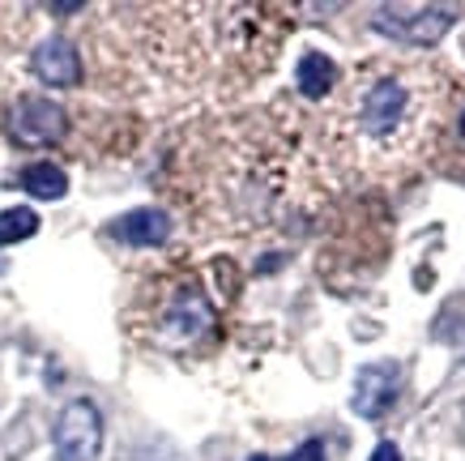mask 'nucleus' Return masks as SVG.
<instances>
[{"mask_svg":"<svg viewBox=\"0 0 465 461\" xmlns=\"http://www.w3.org/2000/svg\"><path fill=\"white\" fill-rule=\"evenodd\" d=\"M376 30L406 47H431L457 26L452 5H381L376 9Z\"/></svg>","mask_w":465,"mask_h":461,"instance_id":"nucleus-3","label":"nucleus"},{"mask_svg":"<svg viewBox=\"0 0 465 461\" xmlns=\"http://www.w3.org/2000/svg\"><path fill=\"white\" fill-rule=\"evenodd\" d=\"M371 461H401V453H397L393 440H381V445H376V453H371Z\"/></svg>","mask_w":465,"mask_h":461,"instance_id":"nucleus-14","label":"nucleus"},{"mask_svg":"<svg viewBox=\"0 0 465 461\" xmlns=\"http://www.w3.org/2000/svg\"><path fill=\"white\" fill-rule=\"evenodd\" d=\"M248 461H269V457H261V453H256V457H248Z\"/></svg>","mask_w":465,"mask_h":461,"instance_id":"nucleus-16","label":"nucleus"},{"mask_svg":"<svg viewBox=\"0 0 465 461\" xmlns=\"http://www.w3.org/2000/svg\"><path fill=\"white\" fill-rule=\"evenodd\" d=\"M397 389H401V364L397 359H381V364H367L359 376H354V415L359 419H384L389 406L397 402Z\"/></svg>","mask_w":465,"mask_h":461,"instance_id":"nucleus-6","label":"nucleus"},{"mask_svg":"<svg viewBox=\"0 0 465 461\" xmlns=\"http://www.w3.org/2000/svg\"><path fill=\"white\" fill-rule=\"evenodd\" d=\"M291 461H324L321 440H308V445H299L295 453H291Z\"/></svg>","mask_w":465,"mask_h":461,"instance_id":"nucleus-13","label":"nucleus"},{"mask_svg":"<svg viewBox=\"0 0 465 461\" xmlns=\"http://www.w3.org/2000/svg\"><path fill=\"white\" fill-rule=\"evenodd\" d=\"M137 461H183L175 448L167 445V440H150V445H142V453H137Z\"/></svg>","mask_w":465,"mask_h":461,"instance_id":"nucleus-12","label":"nucleus"},{"mask_svg":"<svg viewBox=\"0 0 465 461\" xmlns=\"http://www.w3.org/2000/svg\"><path fill=\"white\" fill-rule=\"evenodd\" d=\"M22 188L30 196H39V201H60V196L69 193V175L56 167V163H30L22 171Z\"/></svg>","mask_w":465,"mask_h":461,"instance_id":"nucleus-10","label":"nucleus"},{"mask_svg":"<svg viewBox=\"0 0 465 461\" xmlns=\"http://www.w3.org/2000/svg\"><path fill=\"white\" fill-rule=\"evenodd\" d=\"M295 82H299V90H303L308 98L333 95V85H338V65L324 56V52H308V56H299Z\"/></svg>","mask_w":465,"mask_h":461,"instance_id":"nucleus-9","label":"nucleus"},{"mask_svg":"<svg viewBox=\"0 0 465 461\" xmlns=\"http://www.w3.org/2000/svg\"><path fill=\"white\" fill-rule=\"evenodd\" d=\"M457 133H461V141H465V112L457 115Z\"/></svg>","mask_w":465,"mask_h":461,"instance_id":"nucleus-15","label":"nucleus"},{"mask_svg":"<svg viewBox=\"0 0 465 461\" xmlns=\"http://www.w3.org/2000/svg\"><path fill=\"white\" fill-rule=\"evenodd\" d=\"M39 231V214L26 210V205H14V210L0 214V248L5 244H22V239H30Z\"/></svg>","mask_w":465,"mask_h":461,"instance_id":"nucleus-11","label":"nucleus"},{"mask_svg":"<svg viewBox=\"0 0 465 461\" xmlns=\"http://www.w3.org/2000/svg\"><path fill=\"white\" fill-rule=\"evenodd\" d=\"M112 236L120 239V244H128V248H158V244L171 239V214L154 210V205L128 210L112 223Z\"/></svg>","mask_w":465,"mask_h":461,"instance_id":"nucleus-8","label":"nucleus"},{"mask_svg":"<svg viewBox=\"0 0 465 461\" xmlns=\"http://www.w3.org/2000/svg\"><path fill=\"white\" fill-rule=\"evenodd\" d=\"M449 85L423 60H381L341 95L333 115L341 154L381 175L419 167L436 150Z\"/></svg>","mask_w":465,"mask_h":461,"instance_id":"nucleus-1","label":"nucleus"},{"mask_svg":"<svg viewBox=\"0 0 465 461\" xmlns=\"http://www.w3.org/2000/svg\"><path fill=\"white\" fill-rule=\"evenodd\" d=\"M30 69L39 77L43 85H77L82 82V56H77V47L69 39H47L35 47V60H30Z\"/></svg>","mask_w":465,"mask_h":461,"instance_id":"nucleus-7","label":"nucleus"},{"mask_svg":"<svg viewBox=\"0 0 465 461\" xmlns=\"http://www.w3.org/2000/svg\"><path fill=\"white\" fill-rule=\"evenodd\" d=\"M103 448V415L94 402H69L56 419V453L60 461H94Z\"/></svg>","mask_w":465,"mask_h":461,"instance_id":"nucleus-4","label":"nucleus"},{"mask_svg":"<svg viewBox=\"0 0 465 461\" xmlns=\"http://www.w3.org/2000/svg\"><path fill=\"white\" fill-rule=\"evenodd\" d=\"M218 325L213 316L210 295L201 291V282H175L171 291L158 295L154 312H150V337L167 350H188L197 346L201 337H210V329Z\"/></svg>","mask_w":465,"mask_h":461,"instance_id":"nucleus-2","label":"nucleus"},{"mask_svg":"<svg viewBox=\"0 0 465 461\" xmlns=\"http://www.w3.org/2000/svg\"><path fill=\"white\" fill-rule=\"evenodd\" d=\"M64 133H69V115L52 98H22L14 107V115H9V137L17 145H26V150L56 145Z\"/></svg>","mask_w":465,"mask_h":461,"instance_id":"nucleus-5","label":"nucleus"}]
</instances>
